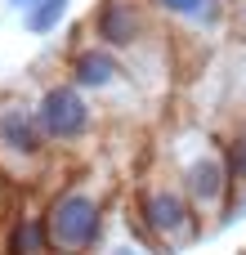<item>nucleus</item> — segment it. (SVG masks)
<instances>
[{"label":"nucleus","mask_w":246,"mask_h":255,"mask_svg":"<svg viewBox=\"0 0 246 255\" xmlns=\"http://www.w3.org/2000/svg\"><path fill=\"white\" fill-rule=\"evenodd\" d=\"M161 166L175 175V184L188 193L193 211L202 215V224H224L229 206H233V179L224 166V143L211 139L206 130H175L170 143L161 148Z\"/></svg>","instance_id":"1"},{"label":"nucleus","mask_w":246,"mask_h":255,"mask_svg":"<svg viewBox=\"0 0 246 255\" xmlns=\"http://www.w3.org/2000/svg\"><path fill=\"white\" fill-rule=\"evenodd\" d=\"M130 220L139 224V233L148 238V247L157 255H175L184 247H193L206 224L202 215L193 211L188 193L175 184V175L166 166L148 170L139 184H134V197H130Z\"/></svg>","instance_id":"2"},{"label":"nucleus","mask_w":246,"mask_h":255,"mask_svg":"<svg viewBox=\"0 0 246 255\" xmlns=\"http://www.w3.org/2000/svg\"><path fill=\"white\" fill-rule=\"evenodd\" d=\"M40 215H45V233H49L54 255H90L108 229L112 202L94 179H72L58 193H49Z\"/></svg>","instance_id":"3"},{"label":"nucleus","mask_w":246,"mask_h":255,"mask_svg":"<svg viewBox=\"0 0 246 255\" xmlns=\"http://www.w3.org/2000/svg\"><path fill=\"white\" fill-rule=\"evenodd\" d=\"M54 161V148L36 121L27 94H0V179L4 184H40Z\"/></svg>","instance_id":"4"},{"label":"nucleus","mask_w":246,"mask_h":255,"mask_svg":"<svg viewBox=\"0 0 246 255\" xmlns=\"http://www.w3.org/2000/svg\"><path fill=\"white\" fill-rule=\"evenodd\" d=\"M31 108H36V121H40L54 152H72V148L90 143V134L99 130L94 99L72 81H45L40 94L31 99Z\"/></svg>","instance_id":"5"},{"label":"nucleus","mask_w":246,"mask_h":255,"mask_svg":"<svg viewBox=\"0 0 246 255\" xmlns=\"http://www.w3.org/2000/svg\"><path fill=\"white\" fill-rule=\"evenodd\" d=\"M90 40L117 49L125 63H139L148 49H157V31H161V18L152 13L148 0H99L94 13H90Z\"/></svg>","instance_id":"6"},{"label":"nucleus","mask_w":246,"mask_h":255,"mask_svg":"<svg viewBox=\"0 0 246 255\" xmlns=\"http://www.w3.org/2000/svg\"><path fill=\"white\" fill-rule=\"evenodd\" d=\"M67 81L72 85H81L94 103L99 99H117V94H134V72H130V63L117 54V49H108V45H99V40H81L72 54H67Z\"/></svg>","instance_id":"7"},{"label":"nucleus","mask_w":246,"mask_h":255,"mask_svg":"<svg viewBox=\"0 0 246 255\" xmlns=\"http://www.w3.org/2000/svg\"><path fill=\"white\" fill-rule=\"evenodd\" d=\"M161 22H175L193 36H220L229 22V0H148Z\"/></svg>","instance_id":"8"},{"label":"nucleus","mask_w":246,"mask_h":255,"mask_svg":"<svg viewBox=\"0 0 246 255\" xmlns=\"http://www.w3.org/2000/svg\"><path fill=\"white\" fill-rule=\"evenodd\" d=\"M90 255H157L148 247V238L139 233V224L130 220V215H108V229H103V238H99V247Z\"/></svg>","instance_id":"9"},{"label":"nucleus","mask_w":246,"mask_h":255,"mask_svg":"<svg viewBox=\"0 0 246 255\" xmlns=\"http://www.w3.org/2000/svg\"><path fill=\"white\" fill-rule=\"evenodd\" d=\"M4 255H54L49 251V233H45V215H40V211H27V215H13V220H9Z\"/></svg>","instance_id":"10"},{"label":"nucleus","mask_w":246,"mask_h":255,"mask_svg":"<svg viewBox=\"0 0 246 255\" xmlns=\"http://www.w3.org/2000/svg\"><path fill=\"white\" fill-rule=\"evenodd\" d=\"M67 4H72V0H36L31 9H22V27H27L31 36H49V31H58V22L67 18Z\"/></svg>","instance_id":"11"},{"label":"nucleus","mask_w":246,"mask_h":255,"mask_svg":"<svg viewBox=\"0 0 246 255\" xmlns=\"http://www.w3.org/2000/svg\"><path fill=\"white\" fill-rule=\"evenodd\" d=\"M224 166H229V179H233V197L246 193V126H238L224 139Z\"/></svg>","instance_id":"12"},{"label":"nucleus","mask_w":246,"mask_h":255,"mask_svg":"<svg viewBox=\"0 0 246 255\" xmlns=\"http://www.w3.org/2000/svg\"><path fill=\"white\" fill-rule=\"evenodd\" d=\"M233 22H238V31L246 36V0H238V4H233Z\"/></svg>","instance_id":"13"},{"label":"nucleus","mask_w":246,"mask_h":255,"mask_svg":"<svg viewBox=\"0 0 246 255\" xmlns=\"http://www.w3.org/2000/svg\"><path fill=\"white\" fill-rule=\"evenodd\" d=\"M4 4H9V9H13V13H22V9H31V4H36V0H4Z\"/></svg>","instance_id":"14"},{"label":"nucleus","mask_w":246,"mask_h":255,"mask_svg":"<svg viewBox=\"0 0 246 255\" xmlns=\"http://www.w3.org/2000/svg\"><path fill=\"white\" fill-rule=\"evenodd\" d=\"M0 188H4V179H0Z\"/></svg>","instance_id":"15"},{"label":"nucleus","mask_w":246,"mask_h":255,"mask_svg":"<svg viewBox=\"0 0 246 255\" xmlns=\"http://www.w3.org/2000/svg\"><path fill=\"white\" fill-rule=\"evenodd\" d=\"M242 126H246V121H242Z\"/></svg>","instance_id":"16"}]
</instances>
